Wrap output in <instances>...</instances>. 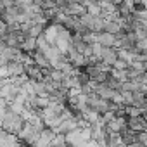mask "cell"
<instances>
[{
	"label": "cell",
	"instance_id": "3",
	"mask_svg": "<svg viewBox=\"0 0 147 147\" xmlns=\"http://www.w3.org/2000/svg\"><path fill=\"white\" fill-rule=\"evenodd\" d=\"M97 42H99L102 47H118V38H116V35L107 33V31L97 33Z\"/></svg>",
	"mask_w": 147,
	"mask_h": 147
},
{
	"label": "cell",
	"instance_id": "2",
	"mask_svg": "<svg viewBox=\"0 0 147 147\" xmlns=\"http://www.w3.org/2000/svg\"><path fill=\"white\" fill-rule=\"evenodd\" d=\"M100 61H104L106 64L109 66H114V62L119 59V54H118V47H102L100 49V54H99Z\"/></svg>",
	"mask_w": 147,
	"mask_h": 147
},
{
	"label": "cell",
	"instance_id": "1",
	"mask_svg": "<svg viewBox=\"0 0 147 147\" xmlns=\"http://www.w3.org/2000/svg\"><path fill=\"white\" fill-rule=\"evenodd\" d=\"M67 59L76 66V69H83V67L88 64V57H87L83 52H80L78 49H75V47H71V49H69V52H67Z\"/></svg>",
	"mask_w": 147,
	"mask_h": 147
},
{
	"label": "cell",
	"instance_id": "6",
	"mask_svg": "<svg viewBox=\"0 0 147 147\" xmlns=\"http://www.w3.org/2000/svg\"><path fill=\"white\" fill-rule=\"evenodd\" d=\"M14 4V0H2V7H9Z\"/></svg>",
	"mask_w": 147,
	"mask_h": 147
},
{
	"label": "cell",
	"instance_id": "5",
	"mask_svg": "<svg viewBox=\"0 0 147 147\" xmlns=\"http://www.w3.org/2000/svg\"><path fill=\"white\" fill-rule=\"evenodd\" d=\"M121 140L125 145H133V144L137 145V131L131 128H125L121 131Z\"/></svg>",
	"mask_w": 147,
	"mask_h": 147
},
{
	"label": "cell",
	"instance_id": "4",
	"mask_svg": "<svg viewBox=\"0 0 147 147\" xmlns=\"http://www.w3.org/2000/svg\"><path fill=\"white\" fill-rule=\"evenodd\" d=\"M21 49L24 50V52H35L36 49H38V38L36 36H31V35H28L24 40H23V43H21Z\"/></svg>",
	"mask_w": 147,
	"mask_h": 147
}]
</instances>
